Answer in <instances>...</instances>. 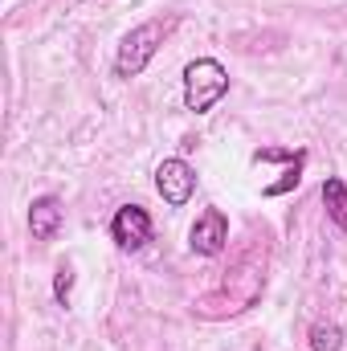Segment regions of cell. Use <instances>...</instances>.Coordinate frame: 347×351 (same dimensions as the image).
I'll return each instance as SVG.
<instances>
[{
  "label": "cell",
  "instance_id": "cell-1",
  "mask_svg": "<svg viewBox=\"0 0 347 351\" xmlns=\"http://www.w3.org/2000/svg\"><path fill=\"white\" fill-rule=\"evenodd\" d=\"M229 278L217 286V290H208L204 298H196V315L200 319H225V315H241V311H250L254 302L261 298V290H265V254H246L241 262L233 265V269H225Z\"/></svg>",
  "mask_w": 347,
  "mask_h": 351
},
{
  "label": "cell",
  "instance_id": "cell-2",
  "mask_svg": "<svg viewBox=\"0 0 347 351\" xmlns=\"http://www.w3.org/2000/svg\"><path fill=\"white\" fill-rule=\"evenodd\" d=\"M176 29V16H152L143 25H135L131 33H123L119 49H115V78H139L152 58L160 53V45L168 41V33Z\"/></svg>",
  "mask_w": 347,
  "mask_h": 351
},
{
  "label": "cell",
  "instance_id": "cell-3",
  "mask_svg": "<svg viewBox=\"0 0 347 351\" xmlns=\"http://www.w3.org/2000/svg\"><path fill=\"white\" fill-rule=\"evenodd\" d=\"M229 94V70L217 58H196L184 66V110L208 114Z\"/></svg>",
  "mask_w": 347,
  "mask_h": 351
},
{
  "label": "cell",
  "instance_id": "cell-4",
  "mask_svg": "<svg viewBox=\"0 0 347 351\" xmlns=\"http://www.w3.org/2000/svg\"><path fill=\"white\" fill-rule=\"evenodd\" d=\"M152 233H156V225H152V213H147L143 204H123V208H115V217H110V241H115L123 254H139V250L152 241Z\"/></svg>",
  "mask_w": 347,
  "mask_h": 351
},
{
  "label": "cell",
  "instance_id": "cell-5",
  "mask_svg": "<svg viewBox=\"0 0 347 351\" xmlns=\"http://www.w3.org/2000/svg\"><path fill=\"white\" fill-rule=\"evenodd\" d=\"M156 192L164 196V204L168 208H184L192 196H196V168L188 164V160H164L160 168H156Z\"/></svg>",
  "mask_w": 347,
  "mask_h": 351
},
{
  "label": "cell",
  "instance_id": "cell-6",
  "mask_svg": "<svg viewBox=\"0 0 347 351\" xmlns=\"http://www.w3.org/2000/svg\"><path fill=\"white\" fill-rule=\"evenodd\" d=\"M225 245H229V217L221 208H204L188 229V250L196 258H217L225 254Z\"/></svg>",
  "mask_w": 347,
  "mask_h": 351
},
{
  "label": "cell",
  "instance_id": "cell-7",
  "mask_svg": "<svg viewBox=\"0 0 347 351\" xmlns=\"http://www.w3.org/2000/svg\"><path fill=\"white\" fill-rule=\"evenodd\" d=\"M62 200L58 196H37L33 204H29V233H33V241H53L58 237V229H62Z\"/></svg>",
  "mask_w": 347,
  "mask_h": 351
},
{
  "label": "cell",
  "instance_id": "cell-8",
  "mask_svg": "<svg viewBox=\"0 0 347 351\" xmlns=\"http://www.w3.org/2000/svg\"><path fill=\"white\" fill-rule=\"evenodd\" d=\"M323 208L331 217V225L347 233V180L344 176H327L323 180Z\"/></svg>",
  "mask_w": 347,
  "mask_h": 351
},
{
  "label": "cell",
  "instance_id": "cell-9",
  "mask_svg": "<svg viewBox=\"0 0 347 351\" xmlns=\"http://www.w3.org/2000/svg\"><path fill=\"white\" fill-rule=\"evenodd\" d=\"M311 351H344V331L335 323H315L311 327Z\"/></svg>",
  "mask_w": 347,
  "mask_h": 351
},
{
  "label": "cell",
  "instance_id": "cell-10",
  "mask_svg": "<svg viewBox=\"0 0 347 351\" xmlns=\"http://www.w3.org/2000/svg\"><path fill=\"white\" fill-rule=\"evenodd\" d=\"M302 164H307V152H298V156H294V160L286 164V172H282V180L265 184L261 192H265V196H282V192H290V188H294V184L302 180Z\"/></svg>",
  "mask_w": 347,
  "mask_h": 351
},
{
  "label": "cell",
  "instance_id": "cell-11",
  "mask_svg": "<svg viewBox=\"0 0 347 351\" xmlns=\"http://www.w3.org/2000/svg\"><path fill=\"white\" fill-rule=\"evenodd\" d=\"M70 294H74V265L62 262L58 274H53V298H58V306H70Z\"/></svg>",
  "mask_w": 347,
  "mask_h": 351
},
{
  "label": "cell",
  "instance_id": "cell-12",
  "mask_svg": "<svg viewBox=\"0 0 347 351\" xmlns=\"http://www.w3.org/2000/svg\"><path fill=\"white\" fill-rule=\"evenodd\" d=\"M298 152H290V147H258L254 152V164H290Z\"/></svg>",
  "mask_w": 347,
  "mask_h": 351
}]
</instances>
